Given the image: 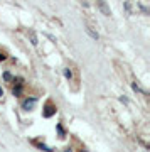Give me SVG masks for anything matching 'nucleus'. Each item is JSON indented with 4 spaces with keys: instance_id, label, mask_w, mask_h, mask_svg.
<instances>
[{
    "instance_id": "f257e3e1",
    "label": "nucleus",
    "mask_w": 150,
    "mask_h": 152,
    "mask_svg": "<svg viewBox=\"0 0 150 152\" xmlns=\"http://www.w3.org/2000/svg\"><path fill=\"white\" fill-rule=\"evenodd\" d=\"M96 7H98V10L101 12L105 17L111 15V10H110V7H108V4L105 2V0H96Z\"/></svg>"
},
{
    "instance_id": "f03ea898",
    "label": "nucleus",
    "mask_w": 150,
    "mask_h": 152,
    "mask_svg": "<svg viewBox=\"0 0 150 152\" xmlns=\"http://www.w3.org/2000/svg\"><path fill=\"white\" fill-rule=\"evenodd\" d=\"M36 102H37V98H36V96H32V98H27L25 102L22 103V108L29 112V110H32V107L36 105Z\"/></svg>"
},
{
    "instance_id": "7ed1b4c3",
    "label": "nucleus",
    "mask_w": 150,
    "mask_h": 152,
    "mask_svg": "<svg viewBox=\"0 0 150 152\" xmlns=\"http://www.w3.org/2000/svg\"><path fill=\"white\" fill-rule=\"evenodd\" d=\"M54 113H56V107H54L52 103H47L46 105V108H44V117L49 118V117H52Z\"/></svg>"
},
{
    "instance_id": "20e7f679",
    "label": "nucleus",
    "mask_w": 150,
    "mask_h": 152,
    "mask_svg": "<svg viewBox=\"0 0 150 152\" xmlns=\"http://www.w3.org/2000/svg\"><path fill=\"white\" fill-rule=\"evenodd\" d=\"M86 34H88L91 39H95V41H98V39H100V34H98L96 31L91 27V26H86Z\"/></svg>"
},
{
    "instance_id": "39448f33",
    "label": "nucleus",
    "mask_w": 150,
    "mask_h": 152,
    "mask_svg": "<svg viewBox=\"0 0 150 152\" xmlns=\"http://www.w3.org/2000/svg\"><path fill=\"white\" fill-rule=\"evenodd\" d=\"M29 37H31V42H32L34 46H37V36H36L34 31H29Z\"/></svg>"
},
{
    "instance_id": "423d86ee",
    "label": "nucleus",
    "mask_w": 150,
    "mask_h": 152,
    "mask_svg": "<svg viewBox=\"0 0 150 152\" xmlns=\"http://www.w3.org/2000/svg\"><path fill=\"white\" fill-rule=\"evenodd\" d=\"M132 86H133V90H135V91H138V93H142V95H145V96H147V91H145V90H143L142 86H140V85H137V83H133Z\"/></svg>"
},
{
    "instance_id": "0eeeda50",
    "label": "nucleus",
    "mask_w": 150,
    "mask_h": 152,
    "mask_svg": "<svg viewBox=\"0 0 150 152\" xmlns=\"http://www.w3.org/2000/svg\"><path fill=\"white\" fill-rule=\"evenodd\" d=\"M12 93H14L15 96H19V95L22 93V85H17V86L14 88V90H12Z\"/></svg>"
},
{
    "instance_id": "6e6552de",
    "label": "nucleus",
    "mask_w": 150,
    "mask_h": 152,
    "mask_svg": "<svg viewBox=\"0 0 150 152\" xmlns=\"http://www.w3.org/2000/svg\"><path fill=\"white\" fill-rule=\"evenodd\" d=\"M64 76L68 78V80H71V78H73V73H71L69 68H66V69H64Z\"/></svg>"
},
{
    "instance_id": "1a4fd4ad",
    "label": "nucleus",
    "mask_w": 150,
    "mask_h": 152,
    "mask_svg": "<svg viewBox=\"0 0 150 152\" xmlns=\"http://www.w3.org/2000/svg\"><path fill=\"white\" fill-rule=\"evenodd\" d=\"M125 7H127V12H128V14H132V0H127Z\"/></svg>"
},
{
    "instance_id": "9d476101",
    "label": "nucleus",
    "mask_w": 150,
    "mask_h": 152,
    "mask_svg": "<svg viewBox=\"0 0 150 152\" xmlns=\"http://www.w3.org/2000/svg\"><path fill=\"white\" fill-rule=\"evenodd\" d=\"M4 80H5V81H10L12 75H10V73H4Z\"/></svg>"
},
{
    "instance_id": "9b49d317",
    "label": "nucleus",
    "mask_w": 150,
    "mask_h": 152,
    "mask_svg": "<svg viewBox=\"0 0 150 152\" xmlns=\"http://www.w3.org/2000/svg\"><path fill=\"white\" fill-rule=\"evenodd\" d=\"M5 59V54H0V61H4Z\"/></svg>"
},
{
    "instance_id": "f8f14e48",
    "label": "nucleus",
    "mask_w": 150,
    "mask_h": 152,
    "mask_svg": "<svg viewBox=\"0 0 150 152\" xmlns=\"http://www.w3.org/2000/svg\"><path fill=\"white\" fill-rule=\"evenodd\" d=\"M4 96V91H2V88H0V98Z\"/></svg>"
}]
</instances>
